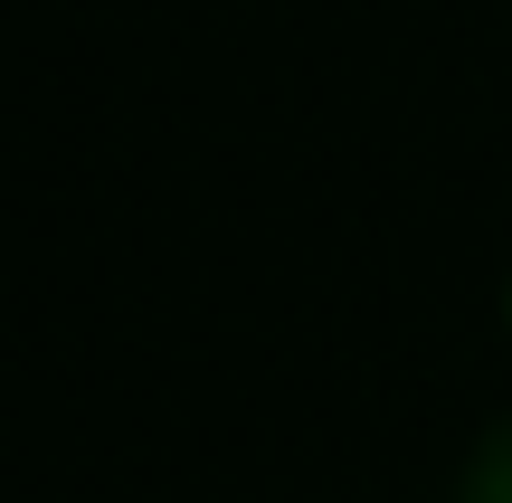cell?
Instances as JSON below:
<instances>
[{
	"mask_svg": "<svg viewBox=\"0 0 512 503\" xmlns=\"http://www.w3.org/2000/svg\"><path fill=\"white\" fill-rule=\"evenodd\" d=\"M465 503H512V428H494V437H484L475 475H465Z\"/></svg>",
	"mask_w": 512,
	"mask_h": 503,
	"instance_id": "6da1fadb",
	"label": "cell"
}]
</instances>
